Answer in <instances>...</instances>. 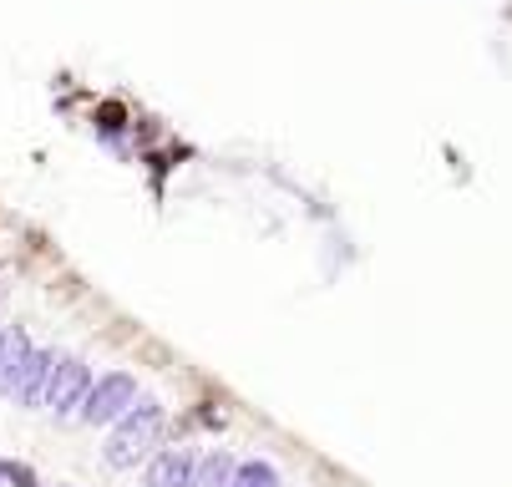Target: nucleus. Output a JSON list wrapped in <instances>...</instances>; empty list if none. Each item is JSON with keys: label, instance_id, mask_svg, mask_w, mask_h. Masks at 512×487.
<instances>
[{"label": "nucleus", "instance_id": "nucleus-1", "mask_svg": "<svg viewBox=\"0 0 512 487\" xmlns=\"http://www.w3.org/2000/svg\"><path fill=\"white\" fill-rule=\"evenodd\" d=\"M173 437V406L153 391H142L137 406L122 416L117 427H107V442H102V462L112 472H142L153 452H163Z\"/></svg>", "mask_w": 512, "mask_h": 487}, {"label": "nucleus", "instance_id": "nucleus-8", "mask_svg": "<svg viewBox=\"0 0 512 487\" xmlns=\"http://www.w3.org/2000/svg\"><path fill=\"white\" fill-rule=\"evenodd\" d=\"M229 487H284V472L269 457H239V472Z\"/></svg>", "mask_w": 512, "mask_h": 487}, {"label": "nucleus", "instance_id": "nucleus-2", "mask_svg": "<svg viewBox=\"0 0 512 487\" xmlns=\"http://www.w3.org/2000/svg\"><path fill=\"white\" fill-rule=\"evenodd\" d=\"M137 396H142V381H137L132 371H122V366L97 371V381H92V391H87V401H82V411H77V427H92V432L117 427L122 416L137 406Z\"/></svg>", "mask_w": 512, "mask_h": 487}, {"label": "nucleus", "instance_id": "nucleus-11", "mask_svg": "<svg viewBox=\"0 0 512 487\" xmlns=\"http://www.w3.org/2000/svg\"><path fill=\"white\" fill-rule=\"evenodd\" d=\"M41 487H61V482H41Z\"/></svg>", "mask_w": 512, "mask_h": 487}, {"label": "nucleus", "instance_id": "nucleus-6", "mask_svg": "<svg viewBox=\"0 0 512 487\" xmlns=\"http://www.w3.org/2000/svg\"><path fill=\"white\" fill-rule=\"evenodd\" d=\"M56 361H61V351H56V345H36V351H31V361H26V376H21V386H16V396H11V406H21V411H41Z\"/></svg>", "mask_w": 512, "mask_h": 487}, {"label": "nucleus", "instance_id": "nucleus-10", "mask_svg": "<svg viewBox=\"0 0 512 487\" xmlns=\"http://www.w3.org/2000/svg\"><path fill=\"white\" fill-rule=\"evenodd\" d=\"M0 487H6V457H0Z\"/></svg>", "mask_w": 512, "mask_h": 487}, {"label": "nucleus", "instance_id": "nucleus-4", "mask_svg": "<svg viewBox=\"0 0 512 487\" xmlns=\"http://www.w3.org/2000/svg\"><path fill=\"white\" fill-rule=\"evenodd\" d=\"M198 452L193 442H168L163 452H153L137 472V487H193V467H198Z\"/></svg>", "mask_w": 512, "mask_h": 487}, {"label": "nucleus", "instance_id": "nucleus-9", "mask_svg": "<svg viewBox=\"0 0 512 487\" xmlns=\"http://www.w3.org/2000/svg\"><path fill=\"white\" fill-rule=\"evenodd\" d=\"M6 487H41V477H36V467H31V462L6 457Z\"/></svg>", "mask_w": 512, "mask_h": 487}, {"label": "nucleus", "instance_id": "nucleus-3", "mask_svg": "<svg viewBox=\"0 0 512 487\" xmlns=\"http://www.w3.org/2000/svg\"><path fill=\"white\" fill-rule=\"evenodd\" d=\"M92 381H97V366H92L82 351H61V361H56V371H51V386H46L41 411L51 416L56 427L77 422V411H82V401H87Z\"/></svg>", "mask_w": 512, "mask_h": 487}, {"label": "nucleus", "instance_id": "nucleus-7", "mask_svg": "<svg viewBox=\"0 0 512 487\" xmlns=\"http://www.w3.org/2000/svg\"><path fill=\"white\" fill-rule=\"evenodd\" d=\"M239 472V452L234 447H203L198 467H193V487H229Z\"/></svg>", "mask_w": 512, "mask_h": 487}, {"label": "nucleus", "instance_id": "nucleus-12", "mask_svg": "<svg viewBox=\"0 0 512 487\" xmlns=\"http://www.w3.org/2000/svg\"><path fill=\"white\" fill-rule=\"evenodd\" d=\"M61 487H77V482H61Z\"/></svg>", "mask_w": 512, "mask_h": 487}, {"label": "nucleus", "instance_id": "nucleus-5", "mask_svg": "<svg viewBox=\"0 0 512 487\" xmlns=\"http://www.w3.org/2000/svg\"><path fill=\"white\" fill-rule=\"evenodd\" d=\"M92 137L107 148V153H117V158H132L137 148V137H132V112L122 107V102H97L92 107Z\"/></svg>", "mask_w": 512, "mask_h": 487}]
</instances>
